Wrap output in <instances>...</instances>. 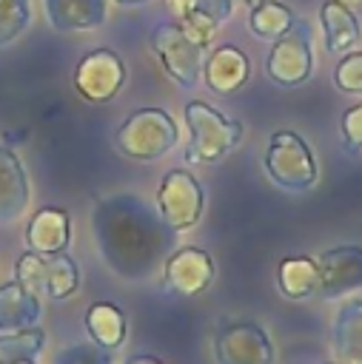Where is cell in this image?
I'll list each match as a JSON object with an SVG mask.
<instances>
[{"label":"cell","instance_id":"obj_1","mask_svg":"<svg viewBox=\"0 0 362 364\" xmlns=\"http://www.w3.org/2000/svg\"><path fill=\"white\" fill-rule=\"evenodd\" d=\"M91 228L103 262L120 279L131 282H143L157 267H162L177 242V230L162 222L157 208L134 193L100 196Z\"/></svg>","mask_w":362,"mask_h":364},{"label":"cell","instance_id":"obj_2","mask_svg":"<svg viewBox=\"0 0 362 364\" xmlns=\"http://www.w3.org/2000/svg\"><path fill=\"white\" fill-rule=\"evenodd\" d=\"M182 117H185V125L191 134V145L185 151V159L194 165L219 162L242 139V125L237 119H228L222 111L211 108L208 102H200V100L185 102Z\"/></svg>","mask_w":362,"mask_h":364},{"label":"cell","instance_id":"obj_3","mask_svg":"<svg viewBox=\"0 0 362 364\" xmlns=\"http://www.w3.org/2000/svg\"><path fill=\"white\" fill-rule=\"evenodd\" d=\"M180 139L174 117L162 108H137L117 128V148L137 162H154L165 156Z\"/></svg>","mask_w":362,"mask_h":364},{"label":"cell","instance_id":"obj_4","mask_svg":"<svg viewBox=\"0 0 362 364\" xmlns=\"http://www.w3.org/2000/svg\"><path fill=\"white\" fill-rule=\"evenodd\" d=\"M265 171L282 191L302 193L316 182V159L308 142L294 131H274L265 148Z\"/></svg>","mask_w":362,"mask_h":364},{"label":"cell","instance_id":"obj_5","mask_svg":"<svg viewBox=\"0 0 362 364\" xmlns=\"http://www.w3.org/2000/svg\"><path fill=\"white\" fill-rule=\"evenodd\" d=\"M151 51L162 71L180 85V88H194L202 80V48L185 37V31L174 20H162L151 28Z\"/></svg>","mask_w":362,"mask_h":364},{"label":"cell","instance_id":"obj_6","mask_svg":"<svg viewBox=\"0 0 362 364\" xmlns=\"http://www.w3.org/2000/svg\"><path fill=\"white\" fill-rule=\"evenodd\" d=\"M265 71L282 88H296L311 77V71H314V43H311V26L305 20L296 17L291 23V28L274 40Z\"/></svg>","mask_w":362,"mask_h":364},{"label":"cell","instance_id":"obj_7","mask_svg":"<svg viewBox=\"0 0 362 364\" xmlns=\"http://www.w3.org/2000/svg\"><path fill=\"white\" fill-rule=\"evenodd\" d=\"M205 208L202 185L191 171H168L157 188V213L171 230H188L200 222Z\"/></svg>","mask_w":362,"mask_h":364},{"label":"cell","instance_id":"obj_8","mask_svg":"<svg viewBox=\"0 0 362 364\" xmlns=\"http://www.w3.org/2000/svg\"><path fill=\"white\" fill-rule=\"evenodd\" d=\"M125 82V63L111 48L88 51L74 68V88L86 102H108Z\"/></svg>","mask_w":362,"mask_h":364},{"label":"cell","instance_id":"obj_9","mask_svg":"<svg viewBox=\"0 0 362 364\" xmlns=\"http://www.w3.org/2000/svg\"><path fill=\"white\" fill-rule=\"evenodd\" d=\"M217 364H274L271 336L254 321L225 324L214 338Z\"/></svg>","mask_w":362,"mask_h":364},{"label":"cell","instance_id":"obj_10","mask_svg":"<svg viewBox=\"0 0 362 364\" xmlns=\"http://www.w3.org/2000/svg\"><path fill=\"white\" fill-rule=\"evenodd\" d=\"M214 282V259L202 247H177L162 262V287L177 296H197Z\"/></svg>","mask_w":362,"mask_h":364},{"label":"cell","instance_id":"obj_11","mask_svg":"<svg viewBox=\"0 0 362 364\" xmlns=\"http://www.w3.org/2000/svg\"><path fill=\"white\" fill-rule=\"evenodd\" d=\"M319 270V296L339 299L353 290H362V247L359 245H339L325 250L316 259Z\"/></svg>","mask_w":362,"mask_h":364},{"label":"cell","instance_id":"obj_12","mask_svg":"<svg viewBox=\"0 0 362 364\" xmlns=\"http://www.w3.org/2000/svg\"><path fill=\"white\" fill-rule=\"evenodd\" d=\"M251 77V60L245 57L242 48L237 46H217L205 60H202V80L214 94H234L239 91Z\"/></svg>","mask_w":362,"mask_h":364},{"label":"cell","instance_id":"obj_13","mask_svg":"<svg viewBox=\"0 0 362 364\" xmlns=\"http://www.w3.org/2000/svg\"><path fill=\"white\" fill-rule=\"evenodd\" d=\"M29 205V179L20 156L0 145V225L14 222Z\"/></svg>","mask_w":362,"mask_h":364},{"label":"cell","instance_id":"obj_14","mask_svg":"<svg viewBox=\"0 0 362 364\" xmlns=\"http://www.w3.org/2000/svg\"><path fill=\"white\" fill-rule=\"evenodd\" d=\"M40 299L17 279L0 284V333H20L40 321Z\"/></svg>","mask_w":362,"mask_h":364},{"label":"cell","instance_id":"obj_15","mask_svg":"<svg viewBox=\"0 0 362 364\" xmlns=\"http://www.w3.org/2000/svg\"><path fill=\"white\" fill-rule=\"evenodd\" d=\"M319 23L325 34V48L331 54H345L362 40V26L359 17L353 14L351 6L339 0H325L319 9Z\"/></svg>","mask_w":362,"mask_h":364},{"label":"cell","instance_id":"obj_16","mask_svg":"<svg viewBox=\"0 0 362 364\" xmlns=\"http://www.w3.org/2000/svg\"><path fill=\"white\" fill-rule=\"evenodd\" d=\"M68 236H71V222H68V213L63 208H40L26 225L29 250H37V253L66 250Z\"/></svg>","mask_w":362,"mask_h":364},{"label":"cell","instance_id":"obj_17","mask_svg":"<svg viewBox=\"0 0 362 364\" xmlns=\"http://www.w3.org/2000/svg\"><path fill=\"white\" fill-rule=\"evenodd\" d=\"M108 0H43L46 17L57 31H91L105 23Z\"/></svg>","mask_w":362,"mask_h":364},{"label":"cell","instance_id":"obj_18","mask_svg":"<svg viewBox=\"0 0 362 364\" xmlns=\"http://www.w3.org/2000/svg\"><path fill=\"white\" fill-rule=\"evenodd\" d=\"M331 344L336 364H362V299H351L339 307Z\"/></svg>","mask_w":362,"mask_h":364},{"label":"cell","instance_id":"obj_19","mask_svg":"<svg viewBox=\"0 0 362 364\" xmlns=\"http://www.w3.org/2000/svg\"><path fill=\"white\" fill-rule=\"evenodd\" d=\"M86 330L103 350H117L125 341V313L111 301H94L86 310Z\"/></svg>","mask_w":362,"mask_h":364},{"label":"cell","instance_id":"obj_20","mask_svg":"<svg viewBox=\"0 0 362 364\" xmlns=\"http://www.w3.org/2000/svg\"><path fill=\"white\" fill-rule=\"evenodd\" d=\"M276 282H279V293L288 299H308L316 296L319 290V270H316V259L311 256H291L279 262L276 270Z\"/></svg>","mask_w":362,"mask_h":364},{"label":"cell","instance_id":"obj_21","mask_svg":"<svg viewBox=\"0 0 362 364\" xmlns=\"http://www.w3.org/2000/svg\"><path fill=\"white\" fill-rule=\"evenodd\" d=\"M80 287V270L74 264V259L60 250V253H43V282H40V293H46L48 299L60 301L74 296V290Z\"/></svg>","mask_w":362,"mask_h":364},{"label":"cell","instance_id":"obj_22","mask_svg":"<svg viewBox=\"0 0 362 364\" xmlns=\"http://www.w3.org/2000/svg\"><path fill=\"white\" fill-rule=\"evenodd\" d=\"M248 28L254 31V37L259 40H276L279 34H285L291 28V23L296 20V14L291 11V6L276 3V0H265L257 9H248Z\"/></svg>","mask_w":362,"mask_h":364},{"label":"cell","instance_id":"obj_23","mask_svg":"<svg viewBox=\"0 0 362 364\" xmlns=\"http://www.w3.org/2000/svg\"><path fill=\"white\" fill-rule=\"evenodd\" d=\"M43 344H46V333L37 324L20 333H6L0 336V364H11L17 358H37Z\"/></svg>","mask_w":362,"mask_h":364},{"label":"cell","instance_id":"obj_24","mask_svg":"<svg viewBox=\"0 0 362 364\" xmlns=\"http://www.w3.org/2000/svg\"><path fill=\"white\" fill-rule=\"evenodd\" d=\"M174 23H177V26L185 31V37L194 40L200 48H208V46L214 43V37H217V28H219V23H217L214 17H208L205 11H197V9H188V11L177 14Z\"/></svg>","mask_w":362,"mask_h":364},{"label":"cell","instance_id":"obj_25","mask_svg":"<svg viewBox=\"0 0 362 364\" xmlns=\"http://www.w3.org/2000/svg\"><path fill=\"white\" fill-rule=\"evenodd\" d=\"M29 20H31L29 0H0V46L20 37Z\"/></svg>","mask_w":362,"mask_h":364},{"label":"cell","instance_id":"obj_26","mask_svg":"<svg viewBox=\"0 0 362 364\" xmlns=\"http://www.w3.org/2000/svg\"><path fill=\"white\" fill-rule=\"evenodd\" d=\"M333 82L345 94H362V51H345V57L336 63Z\"/></svg>","mask_w":362,"mask_h":364},{"label":"cell","instance_id":"obj_27","mask_svg":"<svg viewBox=\"0 0 362 364\" xmlns=\"http://www.w3.org/2000/svg\"><path fill=\"white\" fill-rule=\"evenodd\" d=\"M168 9H171L174 17L188 11V9H197V11H205L208 17H214L222 26L234 11V0H174V3H168Z\"/></svg>","mask_w":362,"mask_h":364},{"label":"cell","instance_id":"obj_28","mask_svg":"<svg viewBox=\"0 0 362 364\" xmlns=\"http://www.w3.org/2000/svg\"><path fill=\"white\" fill-rule=\"evenodd\" d=\"M14 279H17L26 290L40 293V282H43V253H37V250H26V253L17 259Z\"/></svg>","mask_w":362,"mask_h":364},{"label":"cell","instance_id":"obj_29","mask_svg":"<svg viewBox=\"0 0 362 364\" xmlns=\"http://www.w3.org/2000/svg\"><path fill=\"white\" fill-rule=\"evenodd\" d=\"M54 364H111V350L97 344H71L54 358Z\"/></svg>","mask_w":362,"mask_h":364},{"label":"cell","instance_id":"obj_30","mask_svg":"<svg viewBox=\"0 0 362 364\" xmlns=\"http://www.w3.org/2000/svg\"><path fill=\"white\" fill-rule=\"evenodd\" d=\"M342 142L348 151L362 154V102H356L353 108H348L342 114Z\"/></svg>","mask_w":362,"mask_h":364},{"label":"cell","instance_id":"obj_31","mask_svg":"<svg viewBox=\"0 0 362 364\" xmlns=\"http://www.w3.org/2000/svg\"><path fill=\"white\" fill-rule=\"evenodd\" d=\"M125 364H162L160 358H154V355H145V353H140V355H131V358H125Z\"/></svg>","mask_w":362,"mask_h":364},{"label":"cell","instance_id":"obj_32","mask_svg":"<svg viewBox=\"0 0 362 364\" xmlns=\"http://www.w3.org/2000/svg\"><path fill=\"white\" fill-rule=\"evenodd\" d=\"M117 6H143V3H148V0H114Z\"/></svg>","mask_w":362,"mask_h":364},{"label":"cell","instance_id":"obj_33","mask_svg":"<svg viewBox=\"0 0 362 364\" xmlns=\"http://www.w3.org/2000/svg\"><path fill=\"white\" fill-rule=\"evenodd\" d=\"M242 3H245L248 9H257V6H259V3H265V0H242Z\"/></svg>","mask_w":362,"mask_h":364},{"label":"cell","instance_id":"obj_34","mask_svg":"<svg viewBox=\"0 0 362 364\" xmlns=\"http://www.w3.org/2000/svg\"><path fill=\"white\" fill-rule=\"evenodd\" d=\"M11 364H37L34 358H17V361H11Z\"/></svg>","mask_w":362,"mask_h":364},{"label":"cell","instance_id":"obj_35","mask_svg":"<svg viewBox=\"0 0 362 364\" xmlns=\"http://www.w3.org/2000/svg\"><path fill=\"white\" fill-rule=\"evenodd\" d=\"M339 3H345V6H351V9H353V6H359L362 0H339Z\"/></svg>","mask_w":362,"mask_h":364},{"label":"cell","instance_id":"obj_36","mask_svg":"<svg viewBox=\"0 0 362 364\" xmlns=\"http://www.w3.org/2000/svg\"><path fill=\"white\" fill-rule=\"evenodd\" d=\"M168 3H174V0H165V6H168Z\"/></svg>","mask_w":362,"mask_h":364},{"label":"cell","instance_id":"obj_37","mask_svg":"<svg viewBox=\"0 0 362 364\" xmlns=\"http://www.w3.org/2000/svg\"><path fill=\"white\" fill-rule=\"evenodd\" d=\"M331 364H336V361H331Z\"/></svg>","mask_w":362,"mask_h":364}]
</instances>
